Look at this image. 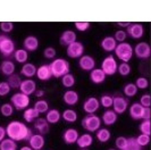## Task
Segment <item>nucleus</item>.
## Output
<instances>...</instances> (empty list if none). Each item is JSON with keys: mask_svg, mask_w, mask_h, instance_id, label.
<instances>
[{"mask_svg": "<svg viewBox=\"0 0 151 150\" xmlns=\"http://www.w3.org/2000/svg\"><path fill=\"white\" fill-rule=\"evenodd\" d=\"M37 91V83L32 79H25L22 80V83L19 85V92H22L26 96H32Z\"/></svg>", "mask_w": 151, "mask_h": 150, "instance_id": "14", "label": "nucleus"}, {"mask_svg": "<svg viewBox=\"0 0 151 150\" xmlns=\"http://www.w3.org/2000/svg\"><path fill=\"white\" fill-rule=\"evenodd\" d=\"M129 109V99L124 96H115L113 99V110L117 115H122Z\"/></svg>", "mask_w": 151, "mask_h": 150, "instance_id": "8", "label": "nucleus"}, {"mask_svg": "<svg viewBox=\"0 0 151 150\" xmlns=\"http://www.w3.org/2000/svg\"><path fill=\"white\" fill-rule=\"evenodd\" d=\"M113 99L114 97L113 96H110V94H102L101 98L99 99V101H100V105L102 106L104 108H106V109H110L111 107H113Z\"/></svg>", "mask_w": 151, "mask_h": 150, "instance_id": "40", "label": "nucleus"}, {"mask_svg": "<svg viewBox=\"0 0 151 150\" xmlns=\"http://www.w3.org/2000/svg\"><path fill=\"white\" fill-rule=\"evenodd\" d=\"M0 30L4 33H10L14 30V23L13 22H1L0 23Z\"/></svg>", "mask_w": 151, "mask_h": 150, "instance_id": "49", "label": "nucleus"}, {"mask_svg": "<svg viewBox=\"0 0 151 150\" xmlns=\"http://www.w3.org/2000/svg\"><path fill=\"white\" fill-rule=\"evenodd\" d=\"M49 66H50L52 77H56V79H61L64 75L70 73V65L64 58H55L49 64Z\"/></svg>", "mask_w": 151, "mask_h": 150, "instance_id": "2", "label": "nucleus"}, {"mask_svg": "<svg viewBox=\"0 0 151 150\" xmlns=\"http://www.w3.org/2000/svg\"><path fill=\"white\" fill-rule=\"evenodd\" d=\"M134 84L136 85V88H137V89L145 90V89H148V88H149V80H148L147 77H144V76H140V77H137V79H136V81H135Z\"/></svg>", "mask_w": 151, "mask_h": 150, "instance_id": "43", "label": "nucleus"}, {"mask_svg": "<svg viewBox=\"0 0 151 150\" xmlns=\"http://www.w3.org/2000/svg\"><path fill=\"white\" fill-rule=\"evenodd\" d=\"M126 38H127V34H126V31H124V30L116 31V32H115V34H114V39L116 40V42H117V43L125 42Z\"/></svg>", "mask_w": 151, "mask_h": 150, "instance_id": "47", "label": "nucleus"}, {"mask_svg": "<svg viewBox=\"0 0 151 150\" xmlns=\"http://www.w3.org/2000/svg\"><path fill=\"white\" fill-rule=\"evenodd\" d=\"M40 45L39 39L34 35H27L23 41V47L27 53H34L37 51Z\"/></svg>", "mask_w": 151, "mask_h": 150, "instance_id": "15", "label": "nucleus"}, {"mask_svg": "<svg viewBox=\"0 0 151 150\" xmlns=\"http://www.w3.org/2000/svg\"><path fill=\"white\" fill-rule=\"evenodd\" d=\"M133 53L139 59H148L151 56V47L148 42H139L133 48Z\"/></svg>", "mask_w": 151, "mask_h": 150, "instance_id": "9", "label": "nucleus"}, {"mask_svg": "<svg viewBox=\"0 0 151 150\" xmlns=\"http://www.w3.org/2000/svg\"><path fill=\"white\" fill-rule=\"evenodd\" d=\"M40 117V114H39L33 107H29L26 108L24 112H23V118L26 123H33L34 120Z\"/></svg>", "mask_w": 151, "mask_h": 150, "instance_id": "31", "label": "nucleus"}, {"mask_svg": "<svg viewBox=\"0 0 151 150\" xmlns=\"http://www.w3.org/2000/svg\"><path fill=\"white\" fill-rule=\"evenodd\" d=\"M106 74L101 68H93L90 72V81L94 84H101L106 81Z\"/></svg>", "mask_w": 151, "mask_h": 150, "instance_id": "24", "label": "nucleus"}, {"mask_svg": "<svg viewBox=\"0 0 151 150\" xmlns=\"http://www.w3.org/2000/svg\"><path fill=\"white\" fill-rule=\"evenodd\" d=\"M7 83L9 84L10 89H14V90H16V89H19V85H21V83H22V79H21V75L14 73L13 75L8 76Z\"/></svg>", "mask_w": 151, "mask_h": 150, "instance_id": "36", "label": "nucleus"}, {"mask_svg": "<svg viewBox=\"0 0 151 150\" xmlns=\"http://www.w3.org/2000/svg\"><path fill=\"white\" fill-rule=\"evenodd\" d=\"M143 110H144V107H142L139 102L132 104V105L129 106V109L131 118H133V120H142Z\"/></svg>", "mask_w": 151, "mask_h": 150, "instance_id": "28", "label": "nucleus"}, {"mask_svg": "<svg viewBox=\"0 0 151 150\" xmlns=\"http://www.w3.org/2000/svg\"><path fill=\"white\" fill-rule=\"evenodd\" d=\"M27 142H29V146L33 150H42L45 143V135L39 134V133H33V135L31 136Z\"/></svg>", "mask_w": 151, "mask_h": 150, "instance_id": "16", "label": "nucleus"}, {"mask_svg": "<svg viewBox=\"0 0 151 150\" xmlns=\"http://www.w3.org/2000/svg\"><path fill=\"white\" fill-rule=\"evenodd\" d=\"M19 150H33V149L31 148L30 146H23V147L19 148Z\"/></svg>", "mask_w": 151, "mask_h": 150, "instance_id": "57", "label": "nucleus"}, {"mask_svg": "<svg viewBox=\"0 0 151 150\" xmlns=\"http://www.w3.org/2000/svg\"><path fill=\"white\" fill-rule=\"evenodd\" d=\"M6 136H7V134H6V128H4V126L0 125V142L4 139H6Z\"/></svg>", "mask_w": 151, "mask_h": 150, "instance_id": "54", "label": "nucleus"}, {"mask_svg": "<svg viewBox=\"0 0 151 150\" xmlns=\"http://www.w3.org/2000/svg\"><path fill=\"white\" fill-rule=\"evenodd\" d=\"M140 105L144 107V108H150L151 106V96L149 93H145L143 94L142 97L140 98V102H139Z\"/></svg>", "mask_w": 151, "mask_h": 150, "instance_id": "51", "label": "nucleus"}, {"mask_svg": "<svg viewBox=\"0 0 151 150\" xmlns=\"http://www.w3.org/2000/svg\"><path fill=\"white\" fill-rule=\"evenodd\" d=\"M116 45H117L116 40L114 39V37H110V35L105 37L101 40V42H100V47L106 53H111V51H114L115 48H116Z\"/></svg>", "mask_w": 151, "mask_h": 150, "instance_id": "26", "label": "nucleus"}, {"mask_svg": "<svg viewBox=\"0 0 151 150\" xmlns=\"http://www.w3.org/2000/svg\"><path fill=\"white\" fill-rule=\"evenodd\" d=\"M14 110H15V108L13 107V105H12L10 102H6V104L1 105V107H0V112H1V115L5 116V117H10V116H13Z\"/></svg>", "mask_w": 151, "mask_h": 150, "instance_id": "39", "label": "nucleus"}, {"mask_svg": "<svg viewBox=\"0 0 151 150\" xmlns=\"http://www.w3.org/2000/svg\"><path fill=\"white\" fill-rule=\"evenodd\" d=\"M35 76L38 77L40 81H43V82L51 80L52 74H51V71H50V66L48 64H43V65L39 66L38 69H37Z\"/></svg>", "mask_w": 151, "mask_h": 150, "instance_id": "22", "label": "nucleus"}, {"mask_svg": "<svg viewBox=\"0 0 151 150\" xmlns=\"http://www.w3.org/2000/svg\"><path fill=\"white\" fill-rule=\"evenodd\" d=\"M45 90H41V89H37V91L34 92V96L37 98H42L45 96Z\"/></svg>", "mask_w": 151, "mask_h": 150, "instance_id": "55", "label": "nucleus"}, {"mask_svg": "<svg viewBox=\"0 0 151 150\" xmlns=\"http://www.w3.org/2000/svg\"><path fill=\"white\" fill-rule=\"evenodd\" d=\"M77 35L73 30H65L61 35L59 37V43L64 47H68L69 45H72L73 42H75Z\"/></svg>", "mask_w": 151, "mask_h": 150, "instance_id": "18", "label": "nucleus"}, {"mask_svg": "<svg viewBox=\"0 0 151 150\" xmlns=\"http://www.w3.org/2000/svg\"><path fill=\"white\" fill-rule=\"evenodd\" d=\"M126 34H127L129 38L134 39V40L141 39L144 34L143 25H142V24H140V23H131V24H129V26L127 27Z\"/></svg>", "mask_w": 151, "mask_h": 150, "instance_id": "12", "label": "nucleus"}, {"mask_svg": "<svg viewBox=\"0 0 151 150\" xmlns=\"http://www.w3.org/2000/svg\"><path fill=\"white\" fill-rule=\"evenodd\" d=\"M100 108V101L97 97H88L83 102V110L88 115L96 114Z\"/></svg>", "mask_w": 151, "mask_h": 150, "instance_id": "11", "label": "nucleus"}, {"mask_svg": "<svg viewBox=\"0 0 151 150\" xmlns=\"http://www.w3.org/2000/svg\"><path fill=\"white\" fill-rule=\"evenodd\" d=\"M101 123L104 124V125H106V126H111L114 125L117 120H118V115L116 114V112H114L113 109H106L104 114L101 115Z\"/></svg>", "mask_w": 151, "mask_h": 150, "instance_id": "19", "label": "nucleus"}, {"mask_svg": "<svg viewBox=\"0 0 151 150\" xmlns=\"http://www.w3.org/2000/svg\"><path fill=\"white\" fill-rule=\"evenodd\" d=\"M0 107H1V106H0Z\"/></svg>", "mask_w": 151, "mask_h": 150, "instance_id": "60", "label": "nucleus"}, {"mask_svg": "<svg viewBox=\"0 0 151 150\" xmlns=\"http://www.w3.org/2000/svg\"><path fill=\"white\" fill-rule=\"evenodd\" d=\"M33 126L38 131L39 134L45 135L47 133H49V131H50V124L47 122L45 118H42V117H39V118L34 120L33 122Z\"/></svg>", "mask_w": 151, "mask_h": 150, "instance_id": "21", "label": "nucleus"}, {"mask_svg": "<svg viewBox=\"0 0 151 150\" xmlns=\"http://www.w3.org/2000/svg\"><path fill=\"white\" fill-rule=\"evenodd\" d=\"M131 71H132V68H131V65L129 63L122 61L117 67V73H119V75H122V76H127L131 73Z\"/></svg>", "mask_w": 151, "mask_h": 150, "instance_id": "41", "label": "nucleus"}, {"mask_svg": "<svg viewBox=\"0 0 151 150\" xmlns=\"http://www.w3.org/2000/svg\"><path fill=\"white\" fill-rule=\"evenodd\" d=\"M90 22H75V27L80 32H85L90 29Z\"/></svg>", "mask_w": 151, "mask_h": 150, "instance_id": "52", "label": "nucleus"}, {"mask_svg": "<svg viewBox=\"0 0 151 150\" xmlns=\"http://www.w3.org/2000/svg\"><path fill=\"white\" fill-rule=\"evenodd\" d=\"M60 81H61V84H63L64 88L70 89V88H73V87L75 85V83H76L75 75L72 74V73H68V74L64 75V76L61 77Z\"/></svg>", "mask_w": 151, "mask_h": 150, "instance_id": "34", "label": "nucleus"}, {"mask_svg": "<svg viewBox=\"0 0 151 150\" xmlns=\"http://www.w3.org/2000/svg\"><path fill=\"white\" fill-rule=\"evenodd\" d=\"M16 50L15 42L13 41V39L7 37L6 34H1L0 35V53L4 57H12Z\"/></svg>", "mask_w": 151, "mask_h": 150, "instance_id": "5", "label": "nucleus"}, {"mask_svg": "<svg viewBox=\"0 0 151 150\" xmlns=\"http://www.w3.org/2000/svg\"><path fill=\"white\" fill-rule=\"evenodd\" d=\"M117 67H118V63L113 55H108L107 57L104 58L101 63V69L106 74V76H111L116 74Z\"/></svg>", "mask_w": 151, "mask_h": 150, "instance_id": "7", "label": "nucleus"}, {"mask_svg": "<svg viewBox=\"0 0 151 150\" xmlns=\"http://www.w3.org/2000/svg\"><path fill=\"white\" fill-rule=\"evenodd\" d=\"M66 53L69 58L76 59V58H81L84 55V45L82 42L75 41L72 45H69L66 49Z\"/></svg>", "mask_w": 151, "mask_h": 150, "instance_id": "10", "label": "nucleus"}, {"mask_svg": "<svg viewBox=\"0 0 151 150\" xmlns=\"http://www.w3.org/2000/svg\"><path fill=\"white\" fill-rule=\"evenodd\" d=\"M10 87L7 83V81H1L0 82V97H6L10 92Z\"/></svg>", "mask_w": 151, "mask_h": 150, "instance_id": "48", "label": "nucleus"}, {"mask_svg": "<svg viewBox=\"0 0 151 150\" xmlns=\"http://www.w3.org/2000/svg\"><path fill=\"white\" fill-rule=\"evenodd\" d=\"M78 136H80V133H78V131L76 128H66L64 131V133H63V141L66 144H74L77 141Z\"/></svg>", "mask_w": 151, "mask_h": 150, "instance_id": "17", "label": "nucleus"}, {"mask_svg": "<svg viewBox=\"0 0 151 150\" xmlns=\"http://www.w3.org/2000/svg\"><path fill=\"white\" fill-rule=\"evenodd\" d=\"M78 67L84 72H91L93 68H96V59L90 55H83L81 58H78Z\"/></svg>", "mask_w": 151, "mask_h": 150, "instance_id": "13", "label": "nucleus"}, {"mask_svg": "<svg viewBox=\"0 0 151 150\" xmlns=\"http://www.w3.org/2000/svg\"><path fill=\"white\" fill-rule=\"evenodd\" d=\"M15 69H16L15 63L10 59L4 60L1 63V65H0V72L5 75V76H7V77L14 74L15 73Z\"/></svg>", "mask_w": 151, "mask_h": 150, "instance_id": "25", "label": "nucleus"}, {"mask_svg": "<svg viewBox=\"0 0 151 150\" xmlns=\"http://www.w3.org/2000/svg\"><path fill=\"white\" fill-rule=\"evenodd\" d=\"M10 104L16 110H25L30 106L31 99L29 96L24 94L22 92H16L10 97Z\"/></svg>", "mask_w": 151, "mask_h": 150, "instance_id": "6", "label": "nucleus"}, {"mask_svg": "<svg viewBox=\"0 0 151 150\" xmlns=\"http://www.w3.org/2000/svg\"><path fill=\"white\" fill-rule=\"evenodd\" d=\"M136 139V142H137V144L140 146V147H145V146H148L149 143H150L151 141V138H150V135H147V134H141L139 135L137 138H135Z\"/></svg>", "mask_w": 151, "mask_h": 150, "instance_id": "45", "label": "nucleus"}, {"mask_svg": "<svg viewBox=\"0 0 151 150\" xmlns=\"http://www.w3.org/2000/svg\"><path fill=\"white\" fill-rule=\"evenodd\" d=\"M94 142V138L92 136V134L90 133H83L78 136L76 144L80 149H83V148H90L91 146Z\"/></svg>", "mask_w": 151, "mask_h": 150, "instance_id": "23", "label": "nucleus"}, {"mask_svg": "<svg viewBox=\"0 0 151 150\" xmlns=\"http://www.w3.org/2000/svg\"><path fill=\"white\" fill-rule=\"evenodd\" d=\"M123 93H124V96L127 99L132 97H135L136 93H137V88H136V85L134 83H127L123 88Z\"/></svg>", "mask_w": 151, "mask_h": 150, "instance_id": "37", "label": "nucleus"}, {"mask_svg": "<svg viewBox=\"0 0 151 150\" xmlns=\"http://www.w3.org/2000/svg\"><path fill=\"white\" fill-rule=\"evenodd\" d=\"M123 150H142V147H140L137 144L135 138H129L127 139V144Z\"/></svg>", "mask_w": 151, "mask_h": 150, "instance_id": "44", "label": "nucleus"}, {"mask_svg": "<svg viewBox=\"0 0 151 150\" xmlns=\"http://www.w3.org/2000/svg\"><path fill=\"white\" fill-rule=\"evenodd\" d=\"M6 134L9 139L16 142L29 141L30 138L33 135V131L21 120H12L6 126Z\"/></svg>", "mask_w": 151, "mask_h": 150, "instance_id": "1", "label": "nucleus"}, {"mask_svg": "<svg viewBox=\"0 0 151 150\" xmlns=\"http://www.w3.org/2000/svg\"><path fill=\"white\" fill-rule=\"evenodd\" d=\"M139 130L141 131L142 134L150 135L151 134V120H143V122L140 124Z\"/></svg>", "mask_w": 151, "mask_h": 150, "instance_id": "42", "label": "nucleus"}, {"mask_svg": "<svg viewBox=\"0 0 151 150\" xmlns=\"http://www.w3.org/2000/svg\"><path fill=\"white\" fill-rule=\"evenodd\" d=\"M151 118V108H144L142 114V120H150Z\"/></svg>", "mask_w": 151, "mask_h": 150, "instance_id": "53", "label": "nucleus"}, {"mask_svg": "<svg viewBox=\"0 0 151 150\" xmlns=\"http://www.w3.org/2000/svg\"><path fill=\"white\" fill-rule=\"evenodd\" d=\"M17 148H18L17 142L9 138L4 139L0 142V150H17Z\"/></svg>", "mask_w": 151, "mask_h": 150, "instance_id": "38", "label": "nucleus"}, {"mask_svg": "<svg viewBox=\"0 0 151 150\" xmlns=\"http://www.w3.org/2000/svg\"><path fill=\"white\" fill-rule=\"evenodd\" d=\"M13 57H14V59L18 63V64H25V63H27V59H29V53L22 48V49H16L14 55H13Z\"/></svg>", "mask_w": 151, "mask_h": 150, "instance_id": "33", "label": "nucleus"}, {"mask_svg": "<svg viewBox=\"0 0 151 150\" xmlns=\"http://www.w3.org/2000/svg\"><path fill=\"white\" fill-rule=\"evenodd\" d=\"M61 118L67 123H75L78 118V115H77L76 110L72 109V108H67L61 112Z\"/></svg>", "mask_w": 151, "mask_h": 150, "instance_id": "32", "label": "nucleus"}, {"mask_svg": "<svg viewBox=\"0 0 151 150\" xmlns=\"http://www.w3.org/2000/svg\"><path fill=\"white\" fill-rule=\"evenodd\" d=\"M33 108L39 112V114H45L49 110V102L45 99H39L34 102Z\"/></svg>", "mask_w": 151, "mask_h": 150, "instance_id": "35", "label": "nucleus"}, {"mask_svg": "<svg viewBox=\"0 0 151 150\" xmlns=\"http://www.w3.org/2000/svg\"><path fill=\"white\" fill-rule=\"evenodd\" d=\"M114 53L116 55V57L123 63H129V60L133 57V47L129 42H122V43H117Z\"/></svg>", "mask_w": 151, "mask_h": 150, "instance_id": "3", "label": "nucleus"}, {"mask_svg": "<svg viewBox=\"0 0 151 150\" xmlns=\"http://www.w3.org/2000/svg\"><path fill=\"white\" fill-rule=\"evenodd\" d=\"M82 128L89 132V133H94L97 132L99 128H101V118L98 115L92 114V115H86L81 122Z\"/></svg>", "mask_w": 151, "mask_h": 150, "instance_id": "4", "label": "nucleus"}, {"mask_svg": "<svg viewBox=\"0 0 151 150\" xmlns=\"http://www.w3.org/2000/svg\"><path fill=\"white\" fill-rule=\"evenodd\" d=\"M80 150H90L89 148H83V149H80Z\"/></svg>", "mask_w": 151, "mask_h": 150, "instance_id": "58", "label": "nucleus"}, {"mask_svg": "<svg viewBox=\"0 0 151 150\" xmlns=\"http://www.w3.org/2000/svg\"><path fill=\"white\" fill-rule=\"evenodd\" d=\"M129 24H131L129 22H117L116 23V25H118V26H121V27H129Z\"/></svg>", "mask_w": 151, "mask_h": 150, "instance_id": "56", "label": "nucleus"}, {"mask_svg": "<svg viewBox=\"0 0 151 150\" xmlns=\"http://www.w3.org/2000/svg\"><path fill=\"white\" fill-rule=\"evenodd\" d=\"M45 114V120L49 124H57L61 120V112L58 109H49Z\"/></svg>", "mask_w": 151, "mask_h": 150, "instance_id": "30", "label": "nucleus"}, {"mask_svg": "<svg viewBox=\"0 0 151 150\" xmlns=\"http://www.w3.org/2000/svg\"><path fill=\"white\" fill-rule=\"evenodd\" d=\"M107 150H117L116 148H110V149H107Z\"/></svg>", "mask_w": 151, "mask_h": 150, "instance_id": "59", "label": "nucleus"}, {"mask_svg": "<svg viewBox=\"0 0 151 150\" xmlns=\"http://www.w3.org/2000/svg\"><path fill=\"white\" fill-rule=\"evenodd\" d=\"M37 69L38 67L33 64V63H25L21 68V75L26 77V79H32L33 76H35L37 74Z\"/></svg>", "mask_w": 151, "mask_h": 150, "instance_id": "27", "label": "nucleus"}, {"mask_svg": "<svg viewBox=\"0 0 151 150\" xmlns=\"http://www.w3.org/2000/svg\"><path fill=\"white\" fill-rule=\"evenodd\" d=\"M96 138L99 142L107 143L110 139H111V132L107 128H100L96 132Z\"/></svg>", "mask_w": 151, "mask_h": 150, "instance_id": "29", "label": "nucleus"}, {"mask_svg": "<svg viewBox=\"0 0 151 150\" xmlns=\"http://www.w3.org/2000/svg\"><path fill=\"white\" fill-rule=\"evenodd\" d=\"M56 49L53 47H47L45 50H43V57L47 58V59H55L56 57Z\"/></svg>", "mask_w": 151, "mask_h": 150, "instance_id": "50", "label": "nucleus"}, {"mask_svg": "<svg viewBox=\"0 0 151 150\" xmlns=\"http://www.w3.org/2000/svg\"><path fill=\"white\" fill-rule=\"evenodd\" d=\"M127 144V138L125 136H117L115 140V147L117 150H123Z\"/></svg>", "mask_w": 151, "mask_h": 150, "instance_id": "46", "label": "nucleus"}, {"mask_svg": "<svg viewBox=\"0 0 151 150\" xmlns=\"http://www.w3.org/2000/svg\"><path fill=\"white\" fill-rule=\"evenodd\" d=\"M80 100V96L75 90L68 89L63 94V101L67 106H75Z\"/></svg>", "mask_w": 151, "mask_h": 150, "instance_id": "20", "label": "nucleus"}]
</instances>
